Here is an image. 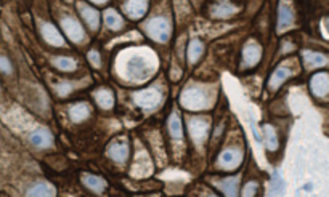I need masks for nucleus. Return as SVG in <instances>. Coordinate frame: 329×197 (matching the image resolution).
<instances>
[{"label": "nucleus", "instance_id": "4468645a", "mask_svg": "<svg viewBox=\"0 0 329 197\" xmlns=\"http://www.w3.org/2000/svg\"><path fill=\"white\" fill-rule=\"evenodd\" d=\"M40 34L50 47H64V37L61 35V32H60V30L55 28L52 23L42 24Z\"/></svg>", "mask_w": 329, "mask_h": 197}, {"label": "nucleus", "instance_id": "c85d7f7f", "mask_svg": "<svg viewBox=\"0 0 329 197\" xmlns=\"http://www.w3.org/2000/svg\"><path fill=\"white\" fill-rule=\"evenodd\" d=\"M28 196H35V197H45V196H55V189L47 183H39L32 186L28 191Z\"/></svg>", "mask_w": 329, "mask_h": 197}, {"label": "nucleus", "instance_id": "b1692460", "mask_svg": "<svg viewBox=\"0 0 329 197\" xmlns=\"http://www.w3.org/2000/svg\"><path fill=\"white\" fill-rule=\"evenodd\" d=\"M264 135H265V146L268 151L275 152L279 146V140H278V133L275 130V127L270 124L264 125Z\"/></svg>", "mask_w": 329, "mask_h": 197}, {"label": "nucleus", "instance_id": "412c9836", "mask_svg": "<svg viewBox=\"0 0 329 197\" xmlns=\"http://www.w3.org/2000/svg\"><path fill=\"white\" fill-rule=\"evenodd\" d=\"M95 101L103 111L114 108V93L109 88H100L95 91Z\"/></svg>", "mask_w": 329, "mask_h": 197}, {"label": "nucleus", "instance_id": "0eeeda50", "mask_svg": "<svg viewBox=\"0 0 329 197\" xmlns=\"http://www.w3.org/2000/svg\"><path fill=\"white\" fill-rule=\"evenodd\" d=\"M242 161V152L238 147H228L220 152V156L217 159V167L222 170H236L241 165Z\"/></svg>", "mask_w": 329, "mask_h": 197}, {"label": "nucleus", "instance_id": "4be33fe9", "mask_svg": "<svg viewBox=\"0 0 329 197\" xmlns=\"http://www.w3.org/2000/svg\"><path fill=\"white\" fill-rule=\"evenodd\" d=\"M82 183L85 188L96 194H100L106 189V181L103 180V178L95 176V175H82Z\"/></svg>", "mask_w": 329, "mask_h": 197}, {"label": "nucleus", "instance_id": "39448f33", "mask_svg": "<svg viewBox=\"0 0 329 197\" xmlns=\"http://www.w3.org/2000/svg\"><path fill=\"white\" fill-rule=\"evenodd\" d=\"M310 91L320 101H329V72L320 71L310 79Z\"/></svg>", "mask_w": 329, "mask_h": 197}, {"label": "nucleus", "instance_id": "f257e3e1", "mask_svg": "<svg viewBox=\"0 0 329 197\" xmlns=\"http://www.w3.org/2000/svg\"><path fill=\"white\" fill-rule=\"evenodd\" d=\"M180 104L188 111H204L212 104L207 90L199 85H188L180 95Z\"/></svg>", "mask_w": 329, "mask_h": 197}, {"label": "nucleus", "instance_id": "f3484780", "mask_svg": "<svg viewBox=\"0 0 329 197\" xmlns=\"http://www.w3.org/2000/svg\"><path fill=\"white\" fill-rule=\"evenodd\" d=\"M204 55V44L199 39H193L188 42L186 47V56H188V63L190 64H196L198 61L203 58Z\"/></svg>", "mask_w": 329, "mask_h": 197}, {"label": "nucleus", "instance_id": "9d476101", "mask_svg": "<svg viewBox=\"0 0 329 197\" xmlns=\"http://www.w3.org/2000/svg\"><path fill=\"white\" fill-rule=\"evenodd\" d=\"M262 59V47L254 40H249L247 44H244L241 52V61L244 67H254L259 64V61Z\"/></svg>", "mask_w": 329, "mask_h": 197}, {"label": "nucleus", "instance_id": "7ed1b4c3", "mask_svg": "<svg viewBox=\"0 0 329 197\" xmlns=\"http://www.w3.org/2000/svg\"><path fill=\"white\" fill-rule=\"evenodd\" d=\"M210 122L207 117H188V133L194 144H203L209 137Z\"/></svg>", "mask_w": 329, "mask_h": 197}, {"label": "nucleus", "instance_id": "6e6552de", "mask_svg": "<svg viewBox=\"0 0 329 197\" xmlns=\"http://www.w3.org/2000/svg\"><path fill=\"white\" fill-rule=\"evenodd\" d=\"M60 23H61L63 32L68 35V39L74 42V44H81V42L85 40V30L82 28V24L79 23L76 18L64 16V18H61Z\"/></svg>", "mask_w": 329, "mask_h": 197}, {"label": "nucleus", "instance_id": "473e14b6", "mask_svg": "<svg viewBox=\"0 0 329 197\" xmlns=\"http://www.w3.org/2000/svg\"><path fill=\"white\" fill-rule=\"evenodd\" d=\"M71 90H72V85L68 84V82H61V84L58 85V95L61 96V98L68 96Z\"/></svg>", "mask_w": 329, "mask_h": 197}, {"label": "nucleus", "instance_id": "2f4dec72", "mask_svg": "<svg viewBox=\"0 0 329 197\" xmlns=\"http://www.w3.org/2000/svg\"><path fill=\"white\" fill-rule=\"evenodd\" d=\"M87 58H89V61L92 63L95 67H100L101 66V56H100V52H96V50H90L89 52V55H87Z\"/></svg>", "mask_w": 329, "mask_h": 197}, {"label": "nucleus", "instance_id": "ddd939ff", "mask_svg": "<svg viewBox=\"0 0 329 197\" xmlns=\"http://www.w3.org/2000/svg\"><path fill=\"white\" fill-rule=\"evenodd\" d=\"M79 15L82 16V20L89 26L92 32H96L100 29V11L90 7L87 3H79Z\"/></svg>", "mask_w": 329, "mask_h": 197}, {"label": "nucleus", "instance_id": "bb28decb", "mask_svg": "<svg viewBox=\"0 0 329 197\" xmlns=\"http://www.w3.org/2000/svg\"><path fill=\"white\" fill-rule=\"evenodd\" d=\"M53 66L57 67L58 71H63V72H72L76 69V61L72 58H68V56H58V58H53Z\"/></svg>", "mask_w": 329, "mask_h": 197}, {"label": "nucleus", "instance_id": "c756f323", "mask_svg": "<svg viewBox=\"0 0 329 197\" xmlns=\"http://www.w3.org/2000/svg\"><path fill=\"white\" fill-rule=\"evenodd\" d=\"M0 72L5 74V76H10V74H13V64H11L10 58L3 56V55H0Z\"/></svg>", "mask_w": 329, "mask_h": 197}, {"label": "nucleus", "instance_id": "1a4fd4ad", "mask_svg": "<svg viewBox=\"0 0 329 197\" xmlns=\"http://www.w3.org/2000/svg\"><path fill=\"white\" fill-rule=\"evenodd\" d=\"M241 10L239 5H236L231 0H220V2H214L209 7V13L212 18H218V20H227V18L235 16L238 11Z\"/></svg>", "mask_w": 329, "mask_h": 197}, {"label": "nucleus", "instance_id": "7c9ffc66", "mask_svg": "<svg viewBox=\"0 0 329 197\" xmlns=\"http://www.w3.org/2000/svg\"><path fill=\"white\" fill-rule=\"evenodd\" d=\"M257 189H259V183H257V181H255V183L251 181V183H247V184H246L241 194H242V196H246V197H247V196H254V194H257V193H259Z\"/></svg>", "mask_w": 329, "mask_h": 197}, {"label": "nucleus", "instance_id": "9b49d317", "mask_svg": "<svg viewBox=\"0 0 329 197\" xmlns=\"http://www.w3.org/2000/svg\"><path fill=\"white\" fill-rule=\"evenodd\" d=\"M148 0H125L122 10L127 18L130 20H142L148 13Z\"/></svg>", "mask_w": 329, "mask_h": 197}, {"label": "nucleus", "instance_id": "423d86ee", "mask_svg": "<svg viewBox=\"0 0 329 197\" xmlns=\"http://www.w3.org/2000/svg\"><path fill=\"white\" fill-rule=\"evenodd\" d=\"M133 100L143 109H154L162 101V93L157 88H145L133 95Z\"/></svg>", "mask_w": 329, "mask_h": 197}, {"label": "nucleus", "instance_id": "c9c22d12", "mask_svg": "<svg viewBox=\"0 0 329 197\" xmlns=\"http://www.w3.org/2000/svg\"><path fill=\"white\" fill-rule=\"evenodd\" d=\"M325 23H326V29L329 30V16H328V18H326V20H325Z\"/></svg>", "mask_w": 329, "mask_h": 197}, {"label": "nucleus", "instance_id": "dca6fc26", "mask_svg": "<svg viewBox=\"0 0 329 197\" xmlns=\"http://www.w3.org/2000/svg\"><path fill=\"white\" fill-rule=\"evenodd\" d=\"M303 64H305L307 69H316V67H323L328 64V56L318 52L305 50L302 53Z\"/></svg>", "mask_w": 329, "mask_h": 197}, {"label": "nucleus", "instance_id": "f704fd0d", "mask_svg": "<svg viewBox=\"0 0 329 197\" xmlns=\"http://www.w3.org/2000/svg\"><path fill=\"white\" fill-rule=\"evenodd\" d=\"M90 2H93V3H96V5H103V3L109 2V0H90Z\"/></svg>", "mask_w": 329, "mask_h": 197}, {"label": "nucleus", "instance_id": "72a5a7b5", "mask_svg": "<svg viewBox=\"0 0 329 197\" xmlns=\"http://www.w3.org/2000/svg\"><path fill=\"white\" fill-rule=\"evenodd\" d=\"M297 3L300 5V7H307V5L310 3V0H297Z\"/></svg>", "mask_w": 329, "mask_h": 197}, {"label": "nucleus", "instance_id": "f8f14e48", "mask_svg": "<svg viewBox=\"0 0 329 197\" xmlns=\"http://www.w3.org/2000/svg\"><path fill=\"white\" fill-rule=\"evenodd\" d=\"M292 76H294V69H292L291 66H286V64L278 66L276 69L273 71L270 79H268V88H270L271 91H276Z\"/></svg>", "mask_w": 329, "mask_h": 197}, {"label": "nucleus", "instance_id": "6ab92c4d", "mask_svg": "<svg viewBox=\"0 0 329 197\" xmlns=\"http://www.w3.org/2000/svg\"><path fill=\"white\" fill-rule=\"evenodd\" d=\"M29 141H31V144L35 147H48L53 144V137L47 128H39V130H35L31 135Z\"/></svg>", "mask_w": 329, "mask_h": 197}, {"label": "nucleus", "instance_id": "2eb2a0df", "mask_svg": "<svg viewBox=\"0 0 329 197\" xmlns=\"http://www.w3.org/2000/svg\"><path fill=\"white\" fill-rule=\"evenodd\" d=\"M108 156L116 164H125L129 159V144L122 141H116L108 147Z\"/></svg>", "mask_w": 329, "mask_h": 197}, {"label": "nucleus", "instance_id": "aec40b11", "mask_svg": "<svg viewBox=\"0 0 329 197\" xmlns=\"http://www.w3.org/2000/svg\"><path fill=\"white\" fill-rule=\"evenodd\" d=\"M292 23H294V13H292L289 5L281 2L278 5V30L289 28Z\"/></svg>", "mask_w": 329, "mask_h": 197}, {"label": "nucleus", "instance_id": "20e7f679", "mask_svg": "<svg viewBox=\"0 0 329 197\" xmlns=\"http://www.w3.org/2000/svg\"><path fill=\"white\" fill-rule=\"evenodd\" d=\"M170 23L162 16H157L150 20L146 24V34H148L154 42H159V44H166L170 39Z\"/></svg>", "mask_w": 329, "mask_h": 197}, {"label": "nucleus", "instance_id": "a878e982", "mask_svg": "<svg viewBox=\"0 0 329 197\" xmlns=\"http://www.w3.org/2000/svg\"><path fill=\"white\" fill-rule=\"evenodd\" d=\"M105 23H106L108 29H111V30H120L125 26L124 18L120 16L116 10H108L106 11L105 13Z\"/></svg>", "mask_w": 329, "mask_h": 197}, {"label": "nucleus", "instance_id": "393cba45", "mask_svg": "<svg viewBox=\"0 0 329 197\" xmlns=\"http://www.w3.org/2000/svg\"><path fill=\"white\" fill-rule=\"evenodd\" d=\"M238 183H239V176H228L218 181L217 186L222 189L225 196H238Z\"/></svg>", "mask_w": 329, "mask_h": 197}, {"label": "nucleus", "instance_id": "f03ea898", "mask_svg": "<svg viewBox=\"0 0 329 197\" xmlns=\"http://www.w3.org/2000/svg\"><path fill=\"white\" fill-rule=\"evenodd\" d=\"M125 72L129 79L132 81H145L151 76L153 72V67H151L150 61L143 56H132L125 64Z\"/></svg>", "mask_w": 329, "mask_h": 197}, {"label": "nucleus", "instance_id": "a211bd4d", "mask_svg": "<svg viewBox=\"0 0 329 197\" xmlns=\"http://www.w3.org/2000/svg\"><path fill=\"white\" fill-rule=\"evenodd\" d=\"M90 115V106L87 103H76L69 108V117L74 124H82Z\"/></svg>", "mask_w": 329, "mask_h": 197}, {"label": "nucleus", "instance_id": "cd10ccee", "mask_svg": "<svg viewBox=\"0 0 329 197\" xmlns=\"http://www.w3.org/2000/svg\"><path fill=\"white\" fill-rule=\"evenodd\" d=\"M175 13L179 21L188 20L191 16V5L188 3V0H175Z\"/></svg>", "mask_w": 329, "mask_h": 197}, {"label": "nucleus", "instance_id": "5701e85b", "mask_svg": "<svg viewBox=\"0 0 329 197\" xmlns=\"http://www.w3.org/2000/svg\"><path fill=\"white\" fill-rule=\"evenodd\" d=\"M169 125V133H170V138L172 140H177V141H181L183 140V125H181V120L179 114H172L170 115V119L167 122Z\"/></svg>", "mask_w": 329, "mask_h": 197}]
</instances>
